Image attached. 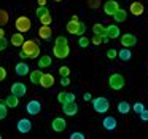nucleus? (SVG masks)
Segmentation results:
<instances>
[{"label": "nucleus", "mask_w": 148, "mask_h": 139, "mask_svg": "<svg viewBox=\"0 0 148 139\" xmlns=\"http://www.w3.org/2000/svg\"><path fill=\"white\" fill-rule=\"evenodd\" d=\"M53 55H54V58H58V59H65L69 55H70L69 40L65 39V37H62V35L56 37L54 46H53Z\"/></svg>", "instance_id": "nucleus-1"}, {"label": "nucleus", "mask_w": 148, "mask_h": 139, "mask_svg": "<svg viewBox=\"0 0 148 139\" xmlns=\"http://www.w3.org/2000/svg\"><path fill=\"white\" fill-rule=\"evenodd\" d=\"M21 51L27 56V59H35L40 56V46L35 40H24L21 45Z\"/></svg>", "instance_id": "nucleus-2"}, {"label": "nucleus", "mask_w": 148, "mask_h": 139, "mask_svg": "<svg viewBox=\"0 0 148 139\" xmlns=\"http://www.w3.org/2000/svg\"><path fill=\"white\" fill-rule=\"evenodd\" d=\"M91 101H92V107L97 113H105L110 110V101L107 99V98L99 96V98H94V99H91Z\"/></svg>", "instance_id": "nucleus-3"}, {"label": "nucleus", "mask_w": 148, "mask_h": 139, "mask_svg": "<svg viewBox=\"0 0 148 139\" xmlns=\"http://www.w3.org/2000/svg\"><path fill=\"white\" fill-rule=\"evenodd\" d=\"M124 77L121 74H112L108 77V86L112 88L113 91H119L124 88Z\"/></svg>", "instance_id": "nucleus-4"}, {"label": "nucleus", "mask_w": 148, "mask_h": 139, "mask_svg": "<svg viewBox=\"0 0 148 139\" xmlns=\"http://www.w3.org/2000/svg\"><path fill=\"white\" fill-rule=\"evenodd\" d=\"M14 26H16V30L21 34H26L30 30V27H32V23H30V19L27 16H19L16 19V23H14Z\"/></svg>", "instance_id": "nucleus-5"}, {"label": "nucleus", "mask_w": 148, "mask_h": 139, "mask_svg": "<svg viewBox=\"0 0 148 139\" xmlns=\"http://www.w3.org/2000/svg\"><path fill=\"white\" fill-rule=\"evenodd\" d=\"M119 42H121V46L131 48V46L137 45V37H135L134 34H123V35L119 37Z\"/></svg>", "instance_id": "nucleus-6"}, {"label": "nucleus", "mask_w": 148, "mask_h": 139, "mask_svg": "<svg viewBox=\"0 0 148 139\" xmlns=\"http://www.w3.org/2000/svg\"><path fill=\"white\" fill-rule=\"evenodd\" d=\"M119 8H121V7L118 5V2H116V0H107L105 5H103V13H105L107 16H113V15H115Z\"/></svg>", "instance_id": "nucleus-7"}, {"label": "nucleus", "mask_w": 148, "mask_h": 139, "mask_svg": "<svg viewBox=\"0 0 148 139\" xmlns=\"http://www.w3.org/2000/svg\"><path fill=\"white\" fill-rule=\"evenodd\" d=\"M62 112H64L67 117L77 115V112H78L77 102H75V101H70V102H64V104H62Z\"/></svg>", "instance_id": "nucleus-8"}, {"label": "nucleus", "mask_w": 148, "mask_h": 139, "mask_svg": "<svg viewBox=\"0 0 148 139\" xmlns=\"http://www.w3.org/2000/svg\"><path fill=\"white\" fill-rule=\"evenodd\" d=\"M26 93H27V86L23 82H16V83L11 85V94H14L18 98H23Z\"/></svg>", "instance_id": "nucleus-9"}, {"label": "nucleus", "mask_w": 148, "mask_h": 139, "mask_svg": "<svg viewBox=\"0 0 148 139\" xmlns=\"http://www.w3.org/2000/svg\"><path fill=\"white\" fill-rule=\"evenodd\" d=\"M40 110H42V104L38 102V101H29L26 106V112L29 113V115H38Z\"/></svg>", "instance_id": "nucleus-10"}, {"label": "nucleus", "mask_w": 148, "mask_h": 139, "mask_svg": "<svg viewBox=\"0 0 148 139\" xmlns=\"http://www.w3.org/2000/svg\"><path fill=\"white\" fill-rule=\"evenodd\" d=\"M51 128L54 129L56 133H62L65 128H67V122H65L64 117H56L51 123Z\"/></svg>", "instance_id": "nucleus-11"}, {"label": "nucleus", "mask_w": 148, "mask_h": 139, "mask_svg": "<svg viewBox=\"0 0 148 139\" xmlns=\"http://www.w3.org/2000/svg\"><path fill=\"white\" fill-rule=\"evenodd\" d=\"M38 85H42V88H51L53 85H54V75L49 74V72H45V74L42 75V78H40Z\"/></svg>", "instance_id": "nucleus-12"}, {"label": "nucleus", "mask_w": 148, "mask_h": 139, "mask_svg": "<svg viewBox=\"0 0 148 139\" xmlns=\"http://www.w3.org/2000/svg\"><path fill=\"white\" fill-rule=\"evenodd\" d=\"M16 128H18V131L19 133H29L30 129H32V122H30L29 118H21L19 122L16 123Z\"/></svg>", "instance_id": "nucleus-13"}, {"label": "nucleus", "mask_w": 148, "mask_h": 139, "mask_svg": "<svg viewBox=\"0 0 148 139\" xmlns=\"http://www.w3.org/2000/svg\"><path fill=\"white\" fill-rule=\"evenodd\" d=\"M105 34H107V37H108V39L115 40V39H118V37H119L121 30H119L118 24H110V26L105 27Z\"/></svg>", "instance_id": "nucleus-14"}, {"label": "nucleus", "mask_w": 148, "mask_h": 139, "mask_svg": "<svg viewBox=\"0 0 148 139\" xmlns=\"http://www.w3.org/2000/svg\"><path fill=\"white\" fill-rule=\"evenodd\" d=\"M129 11H131L132 16H142L143 11H145L143 3H140V2H132L131 7H129Z\"/></svg>", "instance_id": "nucleus-15"}, {"label": "nucleus", "mask_w": 148, "mask_h": 139, "mask_svg": "<svg viewBox=\"0 0 148 139\" xmlns=\"http://www.w3.org/2000/svg\"><path fill=\"white\" fill-rule=\"evenodd\" d=\"M14 72H16V75H19V77H26L30 72L29 64H26V62H18V64L14 66Z\"/></svg>", "instance_id": "nucleus-16"}, {"label": "nucleus", "mask_w": 148, "mask_h": 139, "mask_svg": "<svg viewBox=\"0 0 148 139\" xmlns=\"http://www.w3.org/2000/svg\"><path fill=\"white\" fill-rule=\"evenodd\" d=\"M102 125L107 131H113V129L118 126V122H116L115 117H105V118L102 120Z\"/></svg>", "instance_id": "nucleus-17"}, {"label": "nucleus", "mask_w": 148, "mask_h": 139, "mask_svg": "<svg viewBox=\"0 0 148 139\" xmlns=\"http://www.w3.org/2000/svg\"><path fill=\"white\" fill-rule=\"evenodd\" d=\"M37 34H38V37H40L42 40H49V39H51L53 30H51V27H49V26H43V24H42Z\"/></svg>", "instance_id": "nucleus-18"}, {"label": "nucleus", "mask_w": 148, "mask_h": 139, "mask_svg": "<svg viewBox=\"0 0 148 139\" xmlns=\"http://www.w3.org/2000/svg\"><path fill=\"white\" fill-rule=\"evenodd\" d=\"M5 104H7L8 109H16L19 106V98L14 96V94H10V96L5 98Z\"/></svg>", "instance_id": "nucleus-19"}, {"label": "nucleus", "mask_w": 148, "mask_h": 139, "mask_svg": "<svg viewBox=\"0 0 148 139\" xmlns=\"http://www.w3.org/2000/svg\"><path fill=\"white\" fill-rule=\"evenodd\" d=\"M51 64H53L51 56H48V55L38 56V67H40V69H46V67H49Z\"/></svg>", "instance_id": "nucleus-20"}, {"label": "nucleus", "mask_w": 148, "mask_h": 139, "mask_svg": "<svg viewBox=\"0 0 148 139\" xmlns=\"http://www.w3.org/2000/svg\"><path fill=\"white\" fill-rule=\"evenodd\" d=\"M116 58H119L121 61H124V62L126 61H131V58H132L131 48H124V46H123V48L118 51V56H116Z\"/></svg>", "instance_id": "nucleus-21"}, {"label": "nucleus", "mask_w": 148, "mask_h": 139, "mask_svg": "<svg viewBox=\"0 0 148 139\" xmlns=\"http://www.w3.org/2000/svg\"><path fill=\"white\" fill-rule=\"evenodd\" d=\"M24 40H26V39H24V35H23L21 32H18V34H13V35H11L10 43H11L13 46H21V45L24 43Z\"/></svg>", "instance_id": "nucleus-22"}, {"label": "nucleus", "mask_w": 148, "mask_h": 139, "mask_svg": "<svg viewBox=\"0 0 148 139\" xmlns=\"http://www.w3.org/2000/svg\"><path fill=\"white\" fill-rule=\"evenodd\" d=\"M112 18H113V21H116V23H124V21L127 19V11L123 10V8H119Z\"/></svg>", "instance_id": "nucleus-23"}, {"label": "nucleus", "mask_w": 148, "mask_h": 139, "mask_svg": "<svg viewBox=\"0 0 148 139\" xmlns=\"http://www.w3.org/2000/svg\"><path fill=\"white\" fill-rule=\"evenodd\" d=\"M78 27H80V21H69L67 23V32L73 34V35H78Z\"/></svg>", "instance_id": "nucleus-24"}, {"label": "nucleus", "mask_w": 148, "mask_h": 139, "mask_svg": "<svg viewBox=\"0 0 148 139\" xmlns=\"http://www.w3.org/2000/svg\"><path fill=\"white\" fill-rule=\"evenodd\" d=\"M118 112L119 113H123V115H126V113H129L131 112V104L129 102H126V101H121V102H118Z\"/></svg>", "instance_id": "nucleus-25"}, {"label": "nucleus", "mask_w": 148, "mask_h": 139, "mask_svg": "<svg viewBox=\"0 0 148 139\" xmlns=\"http://www.w3.org/2000/svg\"><path fill=\"white\" fill-rule=\"evenodd\" d=\"M30 74V82H32L34 85H38L40 83V78H42V75H43V72L40 71V69H37V71H32V72H29Z\"/></svg>", "instance_id": "nucleus-26"}, {"label": "nucleus", "mask_w": 148, "mask_h": 139, "mask_svg": "<svg viewBox=\"0 0 148 139\" xmlns=\"http://www.w3.org/2000/svg\"><path fill=\"white\" fill-rule=\"evenodd\" d=\"M8 21H10V15H8V11L0 10V27H3Z\"/></svg>", "instance_id": "nucleus-27"}, {"label": "nucleus", "mask_w": 148, "mask_h": 139, "mask_svg": "<svg viewBox=\"0 0 148 139\" xmlns=\"http://www.w3.org/2000/svg\"><path fill=\"white\" fill-rule=\"evenodd\" d=\"M89 43H91V40L88 39V37L80 35V39H78V46H80V48H88V46H89Z\"/></svg>", "instance_id": "nucleus-28"}, {"label": "nucleus", "mask_w": 148, "mask_h": 139, "mask_svg": "<svg viewBox=\"0 0 148 139\" xmlns=\"http://www.w3.org/2000/svg\"><path fill=\"white\" fill-rule=\"evenodd\" d=\"M92 32L94 34H99V35H103V34H105V26H102L100 23L94 24V26H92Z\"/></svg>", "instance_id": "nucleus-29"}, {"label": "nucleus", "mask_w": 148, "mask_h": 139, "mask_svg": "<svg viewBox=\"0 0 148 139\" xmlns=\"http://www.w3.org/2000/svg\"><path fill=\"white\" fill-rule=\"evenodd\" d=\"M40 19V24H43V26H49V24L53 23V18H51V15H43L42 18H38Z\"/></svg>", "instance_id": "nucleus-30"}, {"label": "nucleus", "mask_w": 148, "mask_h": 139, "mask_svg": "<svg viewBox=\"0 0 148 139\" xmlns=\"http://www.w3.org/2000/svg\"><path fill=\"white\" fill-rule=\"evenodd\" d=\"M58 72H59L61 77H69V75H70V67H69V66H61Z\"/></svg>", "instance_id": "nucleus-31"}, {"label": "nucleus", "mask_w": 148, "mask_h": 139, "mask_svg": "<svg viewBox=\"0 0 148 139\" xmlns=\"http://www.w3.org/2000/svg\"><path fill=\"white\" fill-rule=\"evenodd\" d=\"M8 115V107L5 102H0V120H3Z\"/></svg>", "instance_id": "nucleus-32"}, {"label": "nucleus", "mask_w": 148, "mask_h": 139, "mask_svg": "<svg viewBox=\"0 0 148 139\" xmlns=\"http://www.w3.org/2000/svg\"><path fill=\"white\" fill-rule=\"evenodd\" d=\"M88 7L91 10H97V8H100V0H88Z\"/></svg>", "instance_id": "nucleus-33"}, {"label": "nucleus", "mask_w": 148, "mask_h": 139, "mask_svg": "<svg viewBox=\"0 0 148 139\" xmlns=\"http://www.w3.org/2000/svg\"><path fill=\"white\" fill-rule=\"evenodd\" d=\"M48 13H49V10L46 7H38V8H37V11H35L37 18H42L43 15H48Z\"/></svg>", "instance_id": "nucleus-34"}, {"label": "nucleus", "mask_w": 148, "mask_h": 139, "mask_svg": "<svg viewBox=\"0 0 148 139\" xmlns=\"http://www.w3.org/2000/svg\"><path fill=\"white\" fill-rule=\"evenodd\" d=\"M131 109H132V110H134V112H135V113H140V112H142V110H143V109H145V106H143V104H142V102H135V104H134V106H132V107H131Z\"/></svg>", "instance_id": "nucleus-35"}, {"label": "nucleus", "mask_w": 148, "mask_h": 139, "mask_svg": "<svg viewBox=\"0 0 148 139\" xmlns=\"http://www.w3.org/2000/svg\"><path fill=\"white\" fill-rule=\"evenodd\" d=\"M91 42H92V45H100V43H102V35H99V34H94L92 39H91Z\"/></svg>", "instance_id": "nucleus-36"}, {"label": "nucleus", "mask_w": 148, "mask_h": 139, "mask_svg": "<svg viewBox=\"0 0 148 139\" xmlns=\"http://www.w3.org/2000/svg\"><path fill=\"white\" fill-rule=\"evenodd\" d=\"M58 101H59L61 104L67 102V93H65V91H61V93L58 94Z\"/></svg>", "instance_id": "nucleus-37"}, {"label": "nucleus", "mask_w": 148, "mask_h": 139, "mask_svg": "<svg viewBox=\"0 0 148 139\" xmlns=\"http://www.w3.org/2000/svg\"><path fill=\"white\" fill-rule=\"evenodd\" d=\"M116 56H118V51H116V50L110 48L108 51H107V58H108V59H115Z\"/></svg>", "instance_id": "nucleus-38"}, {"label": "nucleus", "mask_w": 148, "mask_h": 139, "mask_svg": "<svg viewBox=\"0 0 148 139\" xmlns=\"http://www.w3.org/2000/svg\"><path fill=\"white\" fill-rule=\"evenodd\" d=\"M84 138H86V136H84L83 133H78V131H75L70 134V139H84Z\"/></svg>", "instance_id": "nucleus-39"}, {"label": "nucleus", "mask_w": 148, "mask_h": 139, "mask_svg": "<svg viewBox=\"0 0 148 139\" xmlns=\"http://www.w3.org/2000/svg\"><path fill=\"white\" fill-rule=\"evenodd\" d=\"M7 46H8V40L5 39V37H2V39H0V51H3Z\"/></svg>", "instance_id": "nucleus-40"}, {"label": "nucleus", "mask_w": 148, "mask_h": 139, "mask_svg": "<svg viewBox=\"0 0 148 139\" xmlns=\"http://www.w3.org/2000/svg\"><path fill=\"white\" fill-rule=\"evenodd\" d=\"M138 117L142 118V122H148V110H147V109H143L140 113H138Z\"/></svg>", "instance_id": "nucleus-41"}, {"label": "nucleus", "mask_w": 148, "mask_h": 139, "mask_svg": "<svg viewBox=\"0 0 148 139\" xmlns=\"http://www.w3.org/2000/svg\"><path fill=\"white\" fill-rule=\"evenodd\" d=\"M7 78V69L3 66H0V82H3Z\"/></svg>", "instance_id": "nucleus-42"}, {"label": "nucleus", "mask_w": 148, "mask_h": 139, "mask_svg": "<svg viewBox=\"0 0 148 139\" xmlns=\"http://www.w3.org/2000/svg\"><path fill=\"white\" fill-rule=\"evenodd\" d=\"M84 32H86V26H84V23H81V21H80V27H78V35H84Z\"/></svg>", "instance_id": "nucleus-43"}, {"label": "nucleus", "mask_w": 148, "mask_h": 139, "mask_svg": "<svg viewBox=\"0 0 148 139\" xmlns=\"http://www.w3.org/2000/svg\"><path fill=\"white\" fill-rule=\"evenodd\" d=\"M61 85L62 86H69V85H70V78L69 77H61Z\"/></svg>", "instance_id": "nucleus-44"}, {"label": "nucleus", "mask_w": 148, "mask_h": 139, "mask_svg": "<svg viewBox=\"0 0 148 139\" xmlns=\"http://www.w3.org/2000/svg\"><path fill=\"white\" fill-rule=\"evenodd\" d=\"M83 99L86 101V102H89V101L92 99V96H91V93H84V94H83Z\"/></svg>", "instance_id": "nucleus-45"}, {"label": "nucleus", "mask_w": 148, "mask_h": 139, "mask_svg": "<svg viewBox=\"0 0 148 139\" xmlns=\"http://www.w3.org/2000/svg\"><path fill=\"white\" fill-rule=\"evenodd\" d=\"M38 2V7H46V0H37Z\"/></svg>", "instance_id": "nucleus-46"}, {"label": "nucleus", "mask_w": 148, "mask_h": 139, "mask_svg": "<svg viewBox=\"0 0 148 139\" xmlns=\"http://www.w3.org/2000/svg\"><path fill=\"white\" fill-rule=\"evenodd\" d=\"M108 37H107V34H103V35H102V43H108Z\"/></svg>", "instance_id": "nucleus-47"}, {"label": "nucleus", "mask_w": 148, "mask_h": 139, "mask_svg": "<svg viewBox=\"0 0 148 139\" xmlns=\"http://www.w3.org/2000/svg\"><path fill=\"white\" fill-rule=\"evenodd\" d=\"M2 37H5V30H3V27H0V39Z\"/></svg>", "instance_id": "nucleus-48"}, {"label": "nucleus", "mask_w": 148, "mask_h": 139, "mask_svg": "<svg viewBox=\"0 0 148 139\" xmlns=\"http://www.w3.org/2000/svg\"><path fill=\"white\" fill-rule=\"evenodd\" d=\"M19 58H21V59H27V56H26V55H24V53H23V51H19Z\"/></svg>", "instance_id": "nucleus-49"}, {"label": "nucleus", "mask_w": 148, "mask_h": 139, "mask_svg": "<svg viewBox=\"0 0 148 139\" xmlns=\"http://www.w3.org/2000/svg\"><path fill=\"white\" fill-rule=\"evenodd\" d=\"M72 21H80V19H78V16H77V15H73V16H72Z\"/></svg>", "instance_id": "nucleus-50"}, {"label": "nucleus", "mask_w": 148, "mask_h": 139, "mask_svg": "<svg viewBox=\"0 0 148 139\" xmlns=\"http://www.w3.org/2000/svg\"><path fill=\"white\" fill-rule=\"evenodd\" d=\"M54 2H62V0H54Z\"/></svg>", "instance_id": "nucleus-51"}, {"label": "nucleus", "mask_w": 148, "mask_h": 139, "mask_svg": "<svg viewBox=\"0 0 148 139\" xmlns=\"http://www.w3.org/2000/svg\"><path fill=\"white\" fill-rule=\"evenodd\" d=\"M0 139H2V134H0Z\"/></svg>", "instance_id": "nucleus-52"}]
</instances>
